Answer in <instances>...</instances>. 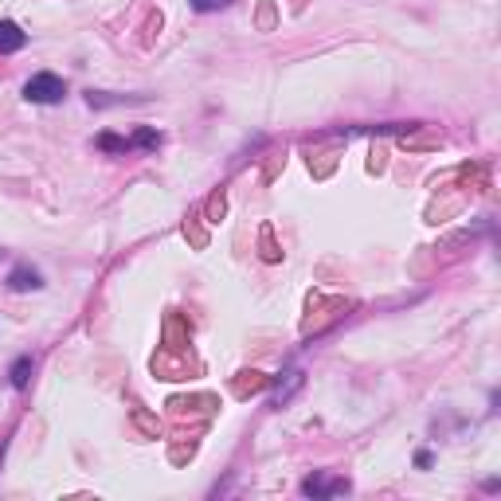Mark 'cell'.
Instances as JSON below:
<instances>
[{
    "label": "cell",
    "instance_id": "obj_1",
    "mask_svg": "<svg viewBox=\"0 0 501 501\" xmlns=\"http://www.w3.org/2000/svg\"><path fill=\"white\" fill-rule=\"evenodd\" d=\"M63 94H67V87H63V79H59V75H51V71H43V75H31V79L24 82V99H28V102H40V106L63 102Z\"/></svg>",
    "mask_w": 501,
    "mask_h": 501
},
{
    "label": "cell",
    "instance_id": "obj_2",
    "mask_svg": "<svg viewBox=\"0 0 501 501\" xmlns=\"http://www.w3.org/2000/svg\"><path fill=\"white\" fill-rule=\"evenodd\" d=\"M305 498H329V493H349V481L344 478H325V474H314V478L302 481Z\"/></svg>",
    "mask_w": 501,
    "mask_h": 501
},
{
    "label": "cell",
    "instance_id": "obj_3",
    "mask_svg": "<svg viewBox=\"0 0 501 501\" xmlns=\"http://www.w3.org/2000/svg\"><path fill=\"white\" fill-rule=\"evenodd\" d=\"M28 43V31H20V24L12 20H0V55H12Z\"/></svg>",
    "mask_w": 501,
    "mask_h": 501
},
{
    "label": "cell",
    "instance_id": "obj_8",
    "mask_svg": "<svg viewBox=\"0 0 501 501\" xmlns=\"http://www.w3.org/2000/svg\"><path fill=\"white\" fill-rule=\"evenodd\" d=\"M231 0H192V8L196 12H219V8H227Z\"/></svg>",
    "mask_w": 501,
    "mask_h": 501
},
{
    "label": "cell",
    "instance_id": "obj_6",
    "mask_svg": "<svg viewBox=\"0 0 501 501\" xmlns=\"http://www.w3.org/2000/svg\"><path fill=\"white\" fill-rule=\"evenodd\" d=\"M133 145H141V149H157V145H161V133H157V129H138V138L129 141V149H133Z\"/></svg>",
    "mask_w": 501,
    "mask_h": 501
},
{
    "label": "cell",
    "instance_id": "obj_5",
    "mask_svg": "<svg viewBox=\"0 0 501 501\" xmlns=\"http://www.w3.org/2000/svg\"><path fill=\"white\" fill-rule=\"evenodd\" d=\"M12 388H28V380H31V356H20V361L12 364Z\"/></svg>",
    "mask_w": 501,
    "mask_h": 501
},
{
    "label": "cell",
    "instance_id": "obj_7",
    "mask_svg": "<svg viewBox=\"0 0 501 501\" xmlns=\"http://www.w3.org/2000/svg\"><path fill=\"white\" fill-rule=\"evenodd\" d=\"M99 145H102V149H110V153H126L129 141H126V138H114V133H102Z\"/></svg>",
    "mask_w": 501,
    "mask_h": 501
},
{
    "label": "cell",
    "instance_id": "obj_4",
    "mask_svg": "<svg viewBox=\"0 0 501 501\" xmlns=\"http://www.w3.org/2000/svg\"><path fill=\"white\" fill-rule=\"evenodd\" d=\"M8 286H12V290H40L43 278H40L36 266H16V270L8 275Z\"/></svg>",
    "mask_w": 501,
    "mask_h": 501
}]
</instances>
